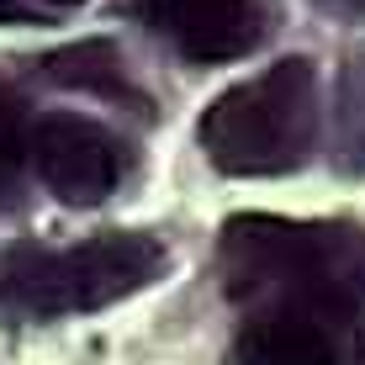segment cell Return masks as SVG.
Listing matches in <instances>:
<instances>
[{"instance_id": "cell-1", "label": "cell", "mask_w": 365, "mask_h": 365, "mask_svg": "<svg viewBox=\"0 0 365 365\" xmlns=\"http://www.w3.org/2000/svg\"><path fill=\"white\" fill-rule=\"evenodd\" d=\"M217 270L238 307H307L365 323V228L238 212L222 222Z\"/></svg>"}, {"instance_id": "cell-2", "label": "cell", "mask_w": 365, "mask_h": 365, "mask_svg": "<svg viewBox=\"0 0 365 365\" xmlns=\"http://www.w3.org/2000/svg\"><path fill=\"white\" fill-rule=\"evenodd\" d=\"M196 143L222 175H292L318 148V69L281 58L201 111Z\"/></svg>"}, {"instance_id": "cell-3", "label": "cell", "mask_w": 365, "mask_h": 365, "mask_svg": "<svg viewBox=\"0 0 365 365\" xmlns=\"http://www.w3.org/2000/svg\"><path fill=\"white\" fill-rule=\"evenodd\" d=\"M170 255L154 233H96L85 244H16L0 259V307L16 318H74L138 297L165 275Z\"/></svg>"}, {"instance_id": "cell-4", "label": "cell", "mask_w": 365, "mask_h": 365, "mask_svg": "<svg viewBox=\"0 0 365 365\" xmlns=\"http://www.w3.org/2000/svg\"><path fill=\"white\" fill-rule=\"evenodd\" d=\"M27 159L37 180L69 207H96L122 180V143L80 111H43L27 128Z\"/></svg>"}, {"instance_id": "cell-5", "label": "cell", "mask_w": 365, "mask_h": 365, "mask_svg": "<svg viewBox=\"0 0 365 365\" xmlns=\"http://www.w3.org/2000/svg\"><path fill=\"white\" fill-rule=\"evenodd\" d=\"M365 323L307 307H244L233 365H360Z\"/></svg>"}, {"instance_id": "cell-6", "label": "cell", "mask_w": 365, "mask_h": 365, "mask_svg": "<svg viewBox=\"0 0 365 365\" xmlns=\"http://www.w3.org/2000/svg\"><path fill=\"white\" fill-rule=\"evenodd\" d=\"M133 16L191 64L244 58L270 32V11L259 0H133Z\"/></svg>"}, {"instance_id": "cell-7", "label": "cell", "mask_w": 365, "mask_h": 365, "mask_svg": "<svg viewBox=\"0 0 365 365\" xmlns=\"http://www.w3.org/2000/svg\"><path fill=\"white\" fill-rule=\"evenodd\" d=\"M43 74L53 85H69V91H91V96H106V101H128V106L143 111L148 101L143 91L128 80V69H122V53L106 43V37H91V43H69L58 48V53L43 58Z\"/></svg>"}, {"instance_id": "cell-8", "label": "cell", "mask_w": 365, "mask_h": 365, "mask_svg": "<svg viewBox=\"0 0 365 365\" xmlns=\"http://www.w3.org/2000/svg\"><path fill=\"white\" fill-rule=\"evenodd\" d=\"M334 165L344 175H365V43H355L339 64L334 96Z\"/></svg>"}, {"instance_id": "cell-9", "label": "cell", "mask_w": 365, "mask_h": 365, "mask_svg": "<svg viewBox=\"0 0 365 365\" xmlns=\"http://www.w3.org/2000/svg\"><path fill=\"white\" fill-rule=\"evenodd\" d=\"M32 6H21V0H0V27H32Z\"/></svg>"}, {"instance_id": "cell-10", "label": "cell", "mask_w": 365, "mask_h": 365, "mask_svg": "<svg viewBox=\"0 0 365 365\" xmlns=\"http://www.w3.org/2000/svg\"><path fill=\"white\" fill-rule=\"evenodd\" d=\"M318 6H339V11H360L365 16V0H318Z\"/></svg>"}, {"instance_id": "cell-11", "label": "cell", "mask_w": 365, "mask_h": 365, "mask_svg": "<svg viewBox=\"0 0 365 365\" xmlns=\"http://www.w3.org/2000/svg\"><path fill=\"white\" fill-rule=\"evenodd\" d=\"M48 6H85V0H48Z\"/></svg>"}]
</instances>
